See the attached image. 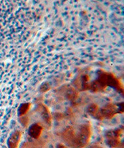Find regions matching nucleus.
<instances>
[{"label":"nucleus","instance_id":"6","mask_svg":"<svg viewBox=\"0 0 124 148\" xmlns=\"http://www.w3.org/2000/svg\"><path fill=\"white\" fill-rule=\"evenodd\" d=\"M37 109L38 112H40L42 116V119L45 121V123H47V124H51V115L49 113L48 108L46 107L45 105H39Z\"/></svg>","mask_w":124,"mask_h":148},{"label":"nucleus","instance_id":"5","mask_svg":"<svg viewBox=\"0 0 124 148\" xmlns=\"http://www.w3.org/2000/svg\"><path fill=\"white\" fill-rule=\"evenodd\" d=\"M21 133L19 131H16L12 134L9 140H8V145L9 148H18L19 142L20 140Z\"/></svg>","mask_w":124,"mask_h":148},{"label":"nucleus","instance_id":"1","mask_svg":"<svg viewBox=\"0 0 124 148\" xmlns=\"http://www.w3.org/2000/svg\"><path fill=\"white\" fill-rule=\"evenodd\" d=\"M122 112L120 110H119V106H117L115 105H106L101 110H99V113L97 115V119H102V118H106V119H111L116 115L117 113Z\"/></svg>","mask_w":124,"mask_h":148},{"label":"nucleus","instance_id":"8","mask_svg":"<svg viewBox=\"0 0 124 148\" xmlns=\"http://www.w3.org/2000/svg\"><path fill=\"white\" fill-rule=\"evenodd\" d=\"M79 96V92L77 91L73 87H69L65 90V97L67 99L70 101L75 100Z\"/></svg>","mask_w":124,"mask_h":148},{"label":"nucleus","instance_id":"4","mask_svg":"<svg viewBox=\"0 0 124 148\" xmlns=\"http://www.w3.org/2000/svg\"><path fill=\"white\" fill-rule=\"evenodd\" d=\"M63 138L68 144L72 147H75L76 136L72 128L68 127L67 130H65V131L63 133Z\"/></svg>","mask_w":124,"mask_h":148},{"label":"nucleus","instance_id":"12","mask_svg":"<svg viewBox=\"0 0 124 148\" xmlns=\"http://www.w3.org/2000/svg\"><path fill=\"white\" fill-rule=\"evenodd\" d=\"M23 148H37V147H33V146H31V145H30V144L26 143V144H23Z\"/></svg>","mask_w":124,"mask_h":148},{"label":"nucleus","instance_id":"10","mask_svg":"<svg viewBox=\"0 0 124 148\" xmlns=\"http://www.w3.org/2000/svg\"><path fill=\"white\" fill-rule=\"evenodd\" d=\"M30 103H24L20 106L19 109H18V114L20 116H23L28 112V111L30 110Z\"/></svg>","mask_w":124,"mask_h":148},{"label":"nucleus","instance_id":"3","mask_svg":"<svg viewBox=\"0 0 124 148\" xmlns=\"http://www.w3.org/2000/svg\"><path fill=\"white\" fill-rule=\"evenodd\" d=\"M74 84L80 90H86L89 89V77L87 75H83L81 77L76 78L74 81Z\"/></svg>","mask_w":124,"mask_h":148},{"label":"nucleus","instance_id":"13","mask_svg":"<svg viewBox=\"0 0 124 148\" xmlns=\"http://www.w3.org/2000/svg\"><path fill=\"white\" fill-rule=\"evenodd\" d=\"M58 148H65V147H64L63 145H61V144H59V145H58Z\"/></svg>","mask_w":124,"mask_h":148},{"label":"nucleus","instance_id":"11","mask_svg":"<svg viewBox=\"0 0 124 148\" xmlns=\"http://www.w3.org/2000/svg\"><path fill=\"white\" fill-rule=\"evenodd\" d=\"M50 89H51V86H50L48 83H44V84H43L41 86L40 90H41V92H43L44 93V92L48 91Z\"/></svg>","mask_w":124,"mask_h":148},{"label":"nucleus","instance_id":"9","mask_svg":"<svg viewBox=\"0 0 124 148\" xmlns=\"http://www.w3.org/2000/svg\"><path fill=\"white\" fill-rule=\"evenodd\" d=\"M99 107L96 104H90L87 108V112L89 113V115H92V116H96V117L98 113H99Z\"/></svg>","mask_w":124,"mask_h":148},{"label":"nucleus","instance_id":"2","mask_svg":"<svg viewBox=\"0 0 124 148\" xmlns=\"http://www.w3.org/2000/svg\"><path fill=\"white\" fill-rule=\"evenodd\" d=\"M106 86H111V87L116 88L117 90H119L121 93H123V86L120 84V82L117 77L114 76L112 73H106Z\"/></svg>","mask_w":124,"mask_h":148},{"label":"nucleus","instance_id":"14","mask_svg":"<svg viewBox=\"0 0 124 148\" xmlns=\"http://www.w3.org/2000/svg\"><path fill=\"white\" fill-rule=\"evenodd\" d=\"M91 148H101V147H96V146H94V147H92Z\"/></svg>","mask_w":124,"mask_h":148},{"label":"nucleus","instance_id":"7","mask_svg":"<svg viewBox=\"0 0 124 148\" xmlns=\"http://www.w3.org/2000/svg\"><path fill=\"white\" fill-rule=\"evenodd\" d=\"M41 133H42V126L37 123L33 124L29 130V134L34 139H38L40 137Z\"/></svg>","mask_w":124,"mask_h":148}]
</instances>
